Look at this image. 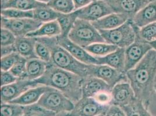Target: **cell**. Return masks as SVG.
Returning <instances> with one entry per match:
<instances>
[{
  "label": "cell",
  "instance_id": "27",
  "mask_svg": "<svg viewBox=\"0 0 156 116\" xmlns=\"http://www.w3.org/2000/svg\"><path fill=\"white\" fill-rule=\"evenodd\" d=\"M118 48L117 46L107 43H97L85 48L86 51L95 57L106 56Z\"/></svg>",
  "mask_w": 156,
  "mask_h": 116
},
{
  "label": "cell",
  "instance_id": "11",
  "mask_svg": "<svg viewBox=\"0 0 156 116\" xmlns=\"http://www.w3.org/2000/svg\"><path fill=\"white\" fill-rule=\"evenodd\" d=\"M34 80L18 79L12 84L1 87V103H9L22 95L26 90L37 86Z\"/></svg>",
  "mask_w": 156,
  "mask_h": 116
},
{
  "label": "cell",
  "instance_id": "4",
  "mask_svg": "<svg viewBox=\"0 0 156 116\" xmlns=\"http://www.w3.org/2000/svg\"><path fill=\"white\" fill-rule=\"evenodd\" d=\"M68 38L83 48L94 43L105 42L99 31L90 22L79 18L76 20L68 34Z\"/></svg>",
  "mask_w": 156,
  "mask_h": 116
},
{
  "label": "cell",
  "instance_id": "26",
  "mask_svg": "<svg viewBox=\"0 0 156 116\" xmlns=\"http://www.w3.org/2000/svg\"><path fill=\"white\" fill-rule=\"evenodd\" d=\"M121 108L126 116H153L145 107L143 102L136 97L129 104Z\"/></svg>",
  "mask_w": 156,
  "mask_h": 116
},
{
  "label": "cell",
  "instance_id": "31",
  "mask_svg": "<svg viewBox=\"0 0 156 116\" xmlns=\"http://www.w3.org/2000/svg\"><path fill=\"white\" fill-rule=\"evenodd\" d=\"M1 116H24V106L14 103H1Z\"/></svg>",
  "mask_w": 156,
  "mask_h": 116
},
{
  "label": "cell",
  "instance_id": "50",
  "mask_svg": "<svg viewBox=\"0 0 156 116\" xmlns=\"http://www.w3.org/2000/svg\"><path fill=\"white\" fill-rule=\"evenodd\" d=\"M155 83H156V77H155Z\"/></svg>",
  "mask_w": 156,
  "mask_h": 116
},
{
  "label": "cell",
  "instance_id": "48",
  "mask_svg": "<svg viewBox=\"0 0 156 116\" xmlns=\"http://www.w3.org/2000/svg\"><path fill=\"white\" fill-rule=\"evenodd\" d=\"M8 0H1V3H2V2H5L7 1Z\"/></svg>",
  "mask_w": 156,
  "mask_h": 116
},
{
  "label": "cell",
  "instance_id": "14",
  "mask_svg": "<svg viewBox=\"0 0 156 116\" xmlns=\"http://www.w3.org/2000/svg\"><path fill=\"white\" fill-rule=\"evenodd\" d=\"M110 6L114 13L124 14L132 20L149 2L147 0H104Z\"/></svg>",
  "mask_w": 156,
  "mask_h": 116
},
{
  "label": "cell",
  "instance_id": "2",
  "mask_svg": "<svg viewBox=\"0 0 156 116\" xmlns=\"http://www.w3.org/2000/svg\"><path fill=\"white\" fill-rule=\"evenodd\" d=\"M82 78L48 63L44 74L34 81L38 85H46L59 90L75 104L82 97Z\"/></svg>",
  "mask_w": 156,
  "mask_h": 116
},
{
  "label": "cell",
  "instance_id": "49",
  "mask_svg": "<svg viewBox=\"0 0 156 116\" xmlns=\"http://www.w3.org/2000/svg\"><path fill=\"white\" fill-rule=\"evenodd\" d=\"M154 91H155V92H156V83H155V84H154Z\"/></svg>",
  "mask_w": 156,
  "mask_h": 116
},
{
  "label": "cell",
  "instance_id": "10",
  "mask_svg": "<svg viewBox=\"0 0 156 116\" xmlns=\"http://www.w3.org/2000/svg\"><path fill=\"white\" fill-rule=\"evenodd\" d=\"M78 18L89 22L100 19L110 13H114L110 6L104 0H94L90 4L75 11Z\"/></svg>",
  "mask_w": 156,
  "mask_h": 116
},
{
  "label": "cell",
  "instance_id": "9",
  "mask_svg": "<svg viewBox=\"0 0 156 116\" xmlns=\"http://www.w3.org/2000/svg\"><path fill=\"white\" fill-rule=\"evenodd\" d=\"M43 24L42 22L31 18L7 19L1 16V28L11 31L16 37H25L34 32Z\"/></svg>",
  "mask_w": 156,
  "mask_h": 116
},
{
  "label": "cell",
  "instance_id": "24",
  "mask_svg": "<svg viewBox=\"0 0 156 116\" xmlns=\"http://www.w3.org/2000/svg\"><path fill=\"white\" fill-rule=\"evenodd\" d=\"M45 4L36 0H8L1 3V9L13 8L22 11H31Z\"/></svg>",
  "mask_w": 156,
  "mask_h": 116
},
{
  "label": "cell",
  "instance_id": "18",
  "mask_svg": "<svg viewBox=\"0 0 156 116\" xmlns=\"http://www.w3.org/2000/svg\"><path fill=\"white\" fill-rule=\"evenodd\" d=\"M132 21L140 29L156 22V1L149 2L135 15Z\"/></svg>",
  "mask_w": 156,
  "mask_h": 116
},
{
  "label": "cell",
  "instance_id": "13",
  "mask_svg": "<svg viewBox=\"0 0 156 116\" xmlns=\"http://www.w3.org/2000/svg\"><path fill=\"white\" fill-rule=\"evenodd\" d=\"M59 45L63 47L72 55L80 62L86 65H98V61L95 56L91 55L85 48L73 43L68 36L61 35L57 36Z\"/></svg>",
  "mask_w": 156,
  "mask_h": 116
},
{
  "label": "cell",
  "instance_id": "30",
  "mask_svg": "<svg viewBox=\"0 0 156 116\" xmlns=\"http://www.w3.org/2000/svg\"><path fill=\"white\" fill-rule=\"evenodd\" d=\"M1 15L7 19H33V10L31 11H22L17 9L9 8L1 9Z\"/></svg>",
  "mask_w": 156,
  "mask_h": 116
},
{
  "label": "cell",
  "instance_id": "3",
  "mask_svg": "<svg viewBox=\"0 0 156 116\" xmlns=\"http://www.w3.org/2000/svg\"><path fill=\"white\" fill-rule=\"evenodd\" d=\"M47 45L51 50V63L52 65L66 71L73 73L85 77L88 74L89 65L80 62L63 47L59 45L57 37H36Z\"/></svg>",
  "mask_w": 156,
  "mask_h": 116
},
{
  "label": "cell",
  "instance_id": "5",
  "mask_svg": "<svg viewBox=\"0 0 156 116\" xmlns=\"http://www.w3.org/2000/svg\"><path fill=\"white\" fill-rule=\"evenodd\" d=\"M136 27L132 20L129 19L116 29L98 31L106 43L115 45L118 48H126L135 39Z\"/></svg>",
  "mask_w": 156,
  "mask_h": 116
},
{
  "label": "cell",
  "instance_id": "33",
  "mask_svg": "<svg viewBox=\"0 0 156 116\" xmlns=\"http://www.w3.org/2000/svg\"><path fill=\"white\" fill-rule=\"evenodd\" d=\"M36 39V43L35 44V52L37 58L49 63L51 61V52L49 47L41 42L39 39Z\"/></svg>",
  "mask_w": 156,
  "mask_h": 116
},
{
  "label": "cell",
  "instance_id": "8",
  "mask_svg": "<svg viewBox=\"0 0 156 116\" xmlns=\"http://www.w3.org/2000/svg\"><path fill=\"white\" fill-rule=\"evenodd\" d=\"M88 74L102 80L111 89L119 83L128 81L126 72L118 71L107 65H89Z\"/></svg>",
  "mask_w": 156,
  "mask_h": 116
},
{
  "label": "cell",
  "instance_id": "17",
  "mask_svg": "<svg viewBox=\"0 0 156 116\" xmlns=\"http://www.w3.org/2000/svg\"><path fill=\"white\" fill-rule=\"evenodd\" d=\"M128 20L126 15L114 12L91 23L98 30H110L121 26Z\"/></svg>",
  "mask_w": 156,
  "mask_h": 116
},
{
  "label": "cell",
  "instance_id": "23",
  "mask_svg": "<svg viewBox=\"0 0 156 116\" xmlns=\"http://www.w3.org/2000/svg\"><path fill=\"white\" fill-rule=\"evenodd\" d=\"M47 64L39 58L27 60L26 79L35 80L41 77L46 71Z\"/></svg>",
  "mask_w": 156,
  "mask_h": 116
},
{
  "label": "cell",
  "instance_id": "15",
  "mask_svg": "<svg viewBox=\"0 0 156 116\" xmlns=\"http://www.w3.org/2000/svg\"><path fill=\"white\" fill-rule=\"evenodd\" d=\"M112 103L121 107L132 102L135 95L129 81L122 82L115 85L111 90Z\"/></svg>",
  "mask_w": 156,
  "mask_h": 116
},
{
  "label": "cell",
  "instance_id": "1",
  "mask_svg": "<svg viewBox=\"0 0 156 116\" xmlns=\"http://www.w3.org/2000/svg\"><path fill=\"white\" fill-rule=\"evenodd\" d=\"M135 97L149 110L156 94L154 89L156 76V51L151 49L132 69L126 72Z\"/></svg>",
  "mask_w": 156,
  "mask_h": 116
},
{
  "label": "cell",
  "instance_id": "28",
  "mask_svg": "<svg viewBox=\"0 0 156 116\" xmlns=\"http://www.w3.org/2000/svg\"><path fill=\"white\" fill-rule=\"evenodd\" d=\"M77 19L78 15L75 11L71 13H60L57 20L61 29V36L68 37V34Z\"/></svg>",
  "mask_w": 156,
  "mask_h": 116
},
{
  "label": "cell",
  "instance_id": "20",
  "mask_svg": "<svg viewBox=\"0 0 156 116\" xmlns=\"http://www.w3.org/2000/svg\"><path fill=\"white\" fill-rule=\"evenodd\" d=\"M125 48H118L108 55L102 57H96L98 61V65H105L121 72L125 71Z\"/></svg>",
  "mask_w": 156,
  "mask_h": 116
},
{
  "label": "cell",
  "instance_id": "32",
  "mask_svg": "<svg viewBox=\"0 0 156 116\" xmlns=\"http://www.w3.org/2000/svg\"><path fill=\"white\" fill-rule=\"evenodd\" d=\"M56 114L52 111L35 103L24 106V116H54Z\"/></svg>",
  "mask_w": 156,
  "mask_h": 116
},
{
  "label": "cell",
  "instance_id": "34",
  "mask_svg": "<svg viewBox=\"0 0 156 116\" xmlns=\"http://www.w3.org/2000/svg\"><path fill=\"white\" fill-rule=\"evenodd\" d=\"M26 63L27 59L20 55L10 71L18 79H26Z\"/></svg>",
  "mask_w": 156,
  "mask_h": 116
},
{
  "label": "cell",
  "instance_id": "42",
  "mask_svg": "<svg viewBox=\"0 0 156 116\" xmlns=\"http://www.w3.org/2000/svg\"><path fill=\"white\" fill-rule=\"evenodd\" d=\"M94 0H73L75 11L83 8L90 4Z\"/></svg>",
  "mask_w": 156,
  "mask_h": 116
},
{
  "label": "cell",
  "instance_id": "38",
  "mask_svg": "<svg viewBox=\"0 0 156 116\" xmlns=\"http://www.w3.org/2000/svg\"><path fill=\"white\" fill-rule=\"evenodd\" d=\"M16 37L9 30L1 28V46L13 45L15 44Z\"/></svg>",
  "mask_w": 156,
  "mask_h": 116
},
{
  "label": "cell",
  "instance_id": "47",
  "mask_svg": "<svg viewBox=\"0 0 156 116\" xmlns=\"http://www.w3.org/2000/svg\"><path fill=\"white\" fill-rule=\"evenodd\" d=\"M94 116H105V114H98V115Z\"/></svg>",
  "mask_w": 156,
  "mask_h": 116
},
{
  "label": "cell",
  "instance_id": "40",
  "mask_svg": "<svg viewBox=\"0 0 156 116\" xmlns=\"http://www.w3.org/2000/svg\"><path fill=\"white\" fill-rule=\"evenodd\" d=\"M105 116H126V115L121 107L111 104L106 111Z\"/></svg>",
  "mask_w": 156,
  "mask_h": 116
},
{
  "label": "cell",
  "instance_id": "7",
  "mask_svg": "<svg viewBox=\"0 0 156 116\" xmlns=\"http://www.w3.org/2000/svg\"><path fill=\"white\" fill-rule=\"evenodd\" d=\"M140 28L136 27V38L133 43L125 48V71L126 72L133 69L152 49L149 43L146 41L139 34Z\"/></svg>",
  "mask_w": 156,
  "mask_h": 116
},
{
  "label": "cell",
  "instance_id": "46",
  "mask_svg": "<svg viewBox=\"0 0 156 116\" xmlns=\"http://www.w3.org/2000/svg\"><path fill=\"white\" fill-rule=\"evenodd\" d=\"M149 2H154V1H156V0H147Z\"/></svg>",
  "mask_w": 156,
  "mask_h": 116
},
{
  "label": "cell",
  "instance_id": "44",
  "mask_svg": "<svg viewBox=\"0 0 156 116\" xmlns=\"http://www.w3.org/2000/svg\"><path fill=\"white\" fill-rule=\"evenodd\" d=\"M69 113L68 112H62V113H60L56 114L54 116H69Z\"/></svg>",
  "mask_w": 156,
  "mask_h": 116
},
{
  "label": "cell",
  "instance_id": "21",
  "mask_svg": "<svg viewBox=\"0 0 156 116\" xmlns=\"http://www.w3.org/2000/svg\"><path fill=\"white\" fill-rule=\"evenodd\" d=\"M48 88L49 87L48 86L38 85L35 87H33L26 90L22 95L14 99L9 103L17 104L23 106L37 103L40 97L46 90L48 89Z\"/></svg>",
  "mask_w": 156,
  "mask_h": 116
},
{
  "label": "cell",
  "instance_id": "39",
  "mask_svg": "<svg viewBox=\"0 0 156 116\" xmlns=\"http://www.w3.org/2000/svg\"><path fill=\"white\" fill-rule=\"evenodd\" d=\"M18 78L16 77L10 71H1V87L12 84Z\"/></svg>",
  "mask_w": 156,
  "mask_h": 116
},
{
  "label": "cell",
  "instance_id": "41",
  "mask_svg": "<svg viewBox=\"0 0 156 116\" xmlns=\"http://www.w3.org/2000/svg\"><path fill=\"white\" fill-rule=\"evenodd\" d=\"M14 52H16L14 44L7 45V46H1V57H4L5 56L10 55Z\"/></svg>",
  "mask_w": 156,
  "mask_h": 116
},
{
  "label": "cell",
  "instance_id": "37",
  "mask_svg": "<svg viewBox=\"0 0 156 116\" xmlns=\"http://www.w3.org/2000/svg\"><path fill=\"white\" fill-rule=\"evenodd\" d=\"M93 98L95 100L96 102L101 105H111L112 99L111 90H103L100 92Z\"/></svg>",
  "mask_w": 156,
  "mask_h": 116
},
{
  "label": "cell",
  "instance_id": "25",
  "mask_svg": "<svg viewBox=\"0 0 156 116\" xmlns=\"http://www.w3.org/2000/svg\"><path fill=\"white\" fill-rule=\"evenodd\" d=\"M33 13V19L43 23L57 20L60 15V13L54 11L51 7L48 6L47 4L34 9Z\"/></svg>",
  "mask_w": 156,
  "mask_h": 116
},
{
  "label": "cell",
  "instance_id": "19",
  "mask_svg": "<svg viewBox=\"0 0 156 116\" xmlns=\"http://www.w3.org/2000/svg\"><path fill=\"white\" fill-rule=\"evenodd\" d=\"M36 43V37L27 36L16 37L14 44L16 52L27 60L37 58L35 52Z\"/></svg>",
  "mask_w": 156,
  "mask_h": 116
},
{
  "label": "cell",
  "instance_id": "12",
  "mask_svg": "<svg viewBox=\"0 0 156 116\" xmlns=\"http://www.w3.org/2000/svg\"><path fill=\"white\" fill-rule=\"evenodd\" d=\"M110 106L98 103L93 97H82L75 103L69 116H94L105 114Z\"/></svg>",
  "mask_w": 156,
  "mask_h": 116
},
{
  "label": "cell",
  "instance_id": "43",
  "mask_svg": "<svg viewBox=\"0 0 156 116\" xmlns=\"http://www.w3.org/2000/svg\"><path fill=\"white\" fill-rule=\"evenodd\" d=\"M149 43L150 45L151 46L152 49L156 51V39L153 40V41H150Z\"/></svg>",
  "mask_w": 156,
  "mask_h": 116
},
{
  "label": "cell",
  "instance_id": "36",
  "mask_svg": "<svg viewBox=\"0 0 156 116\" xmlns=\"http://www.w3.org/2000/svg\"><path fill=\"white\" fill-rule=\"evenodd\" d=\"M140 36L146 41L150 42L156 39V22L139 29Z\"/></svg>",
  "mask_w": 156,
  "mask_h": 116
},
{
  "label": "cell",
  "instance_id": "16",
  "mask_svg": "<svg viewBox=\"0 0 156 116\" xmlns=\"http://www.w3.org/2000/svg\"><path fill=\"white\" fill-rule=\"evenodd\" d=\"M81 88L82 97H93L100 92L112 90L104 81L93 76L82 78Z\"/></svg>",
  "mask_w": 156,
  "mask_h": 116
},
{
  "label": "cell",
  "instance_id": "6",
  "mask_svg": "<svg viewBox=\"0 0 156 116\" xmlns=\"http://www.w3.org/2000/svg\"><path fill=\"white\" fill-rule=\"evenodd\" d=\"M37 103L56 114L62 112L70 113L73 109L75 104L61 92L50 87Z\"/></svg>",
  "mask_w": 156,
  "mask_h": 116
},
{
  "label": "cell",
  "instance_id": "29",
  "mask_svg": "<svg viewBox=\"0 0 156 116\" xmlns=\"http://www.w3.org/2000/svg\"><path fill=\"white\" fill-rule=\"evenodd\" d=\"M60 13H69L75 11L73 0H50L47 4Z\"/></svg>",
  "mask_w": 156,
  "mask_h": 116
},
{
  "label": "cell",
  "instance_id": "35",
  "mask_svg": "<svg viewBox=\"0 0 156 116\" xmlns=\"http://www.w3.org/2000/svg\"><path fill=\"white\" fill-rule=\"evenodd\" d=\"M20 55L16 52H14L10 55L1 57V70L10 71L16 62Z\"/></svg>",
  "mask_w": 156,
  "mask_h": 116
},
{
  "label": "cell",
  "instance_id": "22",
  "mask_svg": "<svg viewBox=\"0 0 156 116\" xmlns=\"http://www.w3.org/2000/svg\"><path fill=\"white\" fill-rule=\"evenodd\" d=\"M61 34V29L58 21L54 20L50 22L43 23L34 32L29 33L26 36L30 37H57Z\"/></svg>",
  "mask_w": 156,
  "mask_h": 116
},
{
  "label": "cell",
  "instance_id": "45",
  "mask_svg": "<svg viewBox=\"0 0 156 116\" xmlns=\"http://www.w3.org/2000/svg\"><path fill=\"white\" fill-rule=\"evenodd\" d=\"M36 1H39V2H40L45 3V4H47V3L50 1V0H36Z\"/></svg>",
  "mask_w": 156,
  "mask_h": 116
}]
</instances>
